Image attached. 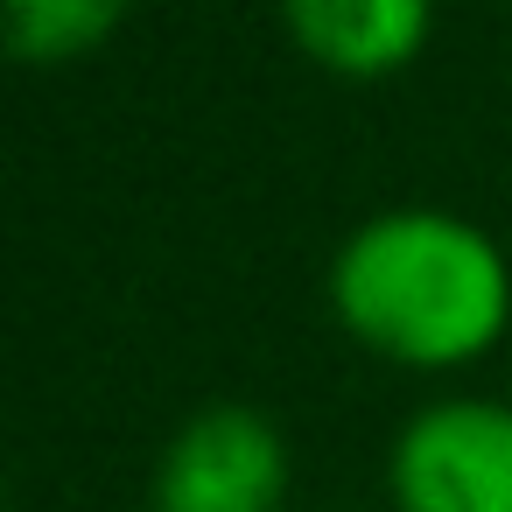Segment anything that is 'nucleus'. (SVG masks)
<instances>
[{
    "label": "nucleus",
    "mask_w": 512,
    "mask_h": 512,
    "mask_svg": "<svg viewBox=\"0 0 512 512\" xmlns=\"http://www.w3.org/2000/svg\"><path fill=\"white\" fill-rule=\"evenodd\" d=\"M337 330L400 372H463L512 330L505 246L442 204H393L358 218L323 274Z\"/></svg>",
    "instance_id": "nucleus-1"
},
{
    "label": "nucleus",
    "mask_w": 512,
    "mask_h": 512,
    "mask_svg": "<svg viewBox=\"0 0 512 512\" xmlns=\"http://www.w3.org/2000/svg\"><path fill=\"white\" fill-rule=\"evenodd\" d=\"M393 512H512V400L442 393L386 442Z\"/></svg>",
    "instance_id": "nucleus-2"
},
{
    "label": "nucleus",
    "mask_w": 512,
    "mask_h": 512,
    "mask_svg": "<svg viewBox=\"0 0 512 512\" xmlns=\"http://www.w3.org/2000/svg\"><path fill=\"white\" fill-rule=\"evenodd\" d=\"M288 435L246 400H211L162 442L148 470V512H281L288 505Z\"/></svg>",
    "instance_id": "nucleus-3"
},
{
    "label": "nucleus",
    "mask_w": 512,
    "mask_h": 512,
    "mask_svg": "<svg viewBox=\"0 0 512 512\" xmlns=\"http://www.w3.org/2000/svg\"><path fill=\"white\" fill-rule=\"evenodd\" d=\"M288 43L330 78H393L421 57L435 0H274Z\"/></svg>",
    "instance_id": "nucleus-4"
},
{
    "label": "nucleus",
    "mask_w": 512,
    "mask_h": 512,
    "mask_svg": "<svg viewBox=\"0 0 512 512\" xmlns=\"http://www.w3.org/2000/svg\"><path fill=\"white\" fill-rule=\"evenodd\" d=\"M134 0H0V29H8V57L29 71H57L92 57Z\"/></svg>",
    "instance_id": "nucleus-5"
}]
</instances>
